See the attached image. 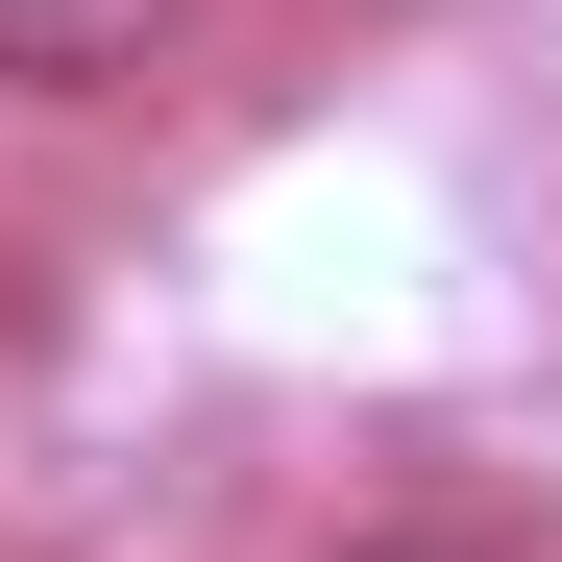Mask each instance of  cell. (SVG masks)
Wrapping results in <instances>:
<instances>
[{
  "instance_id": "cell-1",
  "label": "cell",
  "mask_w": 562,
  "mask_h": 562,
  "mask_svg": "<svg viewBox=\"0 0 562 562\" xmlns=\"http://www.w3.org/2000/svg\"><path fill=\"white\" fill-rule=\"evenodd\" d=\"M196 49V0H0V99H123Z\"/></svg>"
},
{
  "instance_id": "cell-2",
  "label": "cell",
  "mask_w": 562,
  "mask_h": 562,
  "mask_svg": "<svg viewBox=\"0 0 562 562\" xmlns=\"http://www.w3.org/2000/svg\"><path fill=\"white\" fill-rule=\"evenodd\" d=\"M342 562H490V538H342Z\"/></svg>"
}]
</instances>
